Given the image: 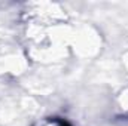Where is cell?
Returning a JSON list of instances; mask_svg holds the SVG:
<instances>
[{"label":"cell","mask_w":128,"mask_h":126,"mask_svg":"<svg viewBox=\"0 0 128 126\" xmlns=\"http://www.w3.org/2000/svg\"><path fill=\"white\" fill-rule=\"evenodd\" d=\"M116 111L121 117H128V89H124L118 95L116 99Z\"/></svg>","instance_id":"6da1fadb"},{"label":"cell","mask_w":128,"mask_h":126,"mask_svg":"<svg viewBox=\"0 0 128 126\" xmlns=\"http://www.w3.org/2000/svg\"><path fill=\"white\" fill-rule=\"evenodd\" d=\"M43 126H70V125L67 122L61 120V119H51V120H48Z\"/></svg>","instance_id":"7a4b0ae2"}]
</instances>
